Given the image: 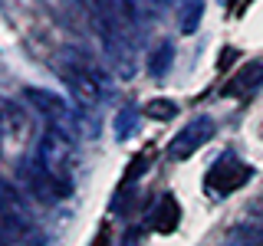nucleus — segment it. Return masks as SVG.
Masks as SVG:
<instances>
[{
    "label": "nucleus",
    "instance_id": "obj_1",
    "mask_svg": "<svg viewBox=\"0 0 263 246\" xmlns=\"http://www.w3.org/2000/svg\"><path fill=\"white\" fill-rule=\"evenodd\" d=\"M253 177V171L247 168V164L240 158H234V154H224L214 168L208 171V177H204V187H208V194H234V191H240V187L247 184V180Z\"/></svg>",
    "mask_w": 263,
    "mask_h": 246
},
{
    "label": "nucleus",
    "instance_id": "obj_2",
    "mask_svg": "<svg viewBox=\"0 0 263 246\" xmlns=\"http://www.w3.org/2000/svg\"><path fill=\"white\" fill-rule=\"evenodd\" d=\"M257 82H263V66L247 63L243 69L230 79V86H224V95H247L250 89H257Z\"/></svg>",
    "mask_w": 263,
    "mask_h": 246
},
{
    "label": "nucleus",
    "instance_id": "obj_3",
    "mask_svg": "<svg viewBox=\"0 0 263 246\" xmlns=\"http://www.w3.org/2000/svg\"><path fill=\"white\" fill-rule=\"evenodd\" d=\"M181 220V207L175 197H161V203L155 207V217H152V230H158V233H171V230L178 227Z\"/></svg>",
    "mask_w": 263,
    "mask_h": 246
},
{
    "label": "nucleus",
    "instance_id": "obj_4",
    "mask_svg": "<svg viewBox=\"0 0 263 246\" xmlns=\"http://www.w3.org/2000/svg\"><path fill=\"white\" fill-rule=\"evenodd\" d=\"M204 128H208V125H204V121H201V125H194V128L187 131L184 138H178V141L171 145V158H181V154H191L194 148L204 141V135H197V131H204Z\"/></svg>",
    "mask_w": 263,
    "mask_h": 246
},
{
    "label": "nucleus",
    "instance_id": "obj_5",
    "mask_svg": "<svg viewBox=\"0 0 263 246\" xmlns=\"http://www.w3.org/2000/svg\"><path fill=\"white\" fill-rule=\"evenodd\" d=\"M27 98H30V102H40V105H43V112H56V109H63V102H60V98L43 95V92H36V89H30Z\"/></svg>",
    "mask_w": 263,
    "mask_h": 246
},
{
    "label": "nucleus",
    "instance_id": "obj_6",
    "mask_svg": "<svg viewBox=\"0 0 263 246\" xmlns=\"http://www.w3.org/2000/svg\"><path fill=\"white\" fill-rule=\"evenodd\" d=\"M148 115H152V118H171V115H175V105L171 102H152L148 105Z\"/></svg>",
    "mask_w": 263,
    "mask_h": 246
},
{
    "label": "nucleus",
    "instance_id": "obj_7",
    "mask_svg": "<svg viewBox=\"0 0 263 246\" xmlns=\"http://www.w3.org/2000/svg\"><path fill=\"white\" fill-rule=\"evenodd\" d=\"M237 56H240V53H234V49H230V46H227V49H224V53H220V69H227V66H230V63H234V59H237Z\"/></svg>",
    "mask_w": 263,
    "mask_h": 246
},
{
    "label": "nucleus",
    "instance_id": "obj_8",
    "mask_svg": "<svg viewBox=\"0 0 263 246\" xmlns=\"http://www.w3.org/2000/svg\"><path fill=\"white\" fill-rule=\"evenodd\" d=\"M92 246H109V230H102V233L96 236V243Z\"/></svg>",
    "mask_w": 263,
    "mask_h": 246
},
{
    "label": "nucleus",
    "instance_id": "obj_9",
    "mask_svg": "<svg viewBox=\"0 0 263 246\" xmlns=\"http://www.w3.org/2000/svg\"><path fill=\"white\" fill-rule=\"evenodd\" d=\"M260 246H263V236H260Z\"/></svg>",
    "mask_w": 263,
    "mask_h": 246
}]
</instances>
